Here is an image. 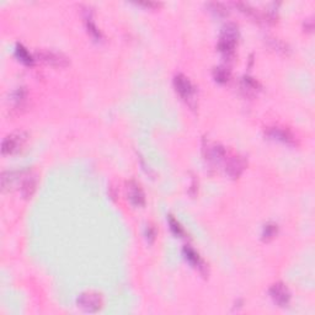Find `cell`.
<instances>
[{"instance_id":"cell-4","label":"cell","mask_w":315,"mask_h":315,"mask_svg":"<svg viewBox=\"0 0 315 315\" xmlns=\"http://www.w3.org/2000/svg\"><path fill=\"white\" fill-rule=\"evenodd\" d=\"M27 134L25 132H14L9 136L5 137L3 139L2 143V153L4 155H10L16 153L21 146L24 145V143L26 142Z\"/></svg>"},{"instance_id":"cell-8","label":"cell","mask_w":315,"mask_h":315,"mask_svg":"<svg viewBox=\"0 0 315 315\" xmlns=\"http://www.w3.org/2000/svg\"><path fill=\"white\" fill-rule=\"evenodd\" d=\"M37 57L42 62L50 64V66L58 67V68H63L69 64L68 58L63 56L62 53H58V52L53 51H41L37 52Z\"/></svg>"},{"instance_id":"cell-10","label":"cell","mask_w":315,"mask_h":315,"mask_svg":"<svg viewBox=\"0 0 315 315\" xmlns=\"http://www.w3.org/2000/svg\"><path fill=\"white\" fill-rule=\"evenodd\" d=\"M266 136L270 137L271 139L277 140V142L284 143V144L295 143V136L282 127H268L266 130Z\"/></svg>"},{"instance_id":"cell-15","label":"cell","mask_w":315,"mask_h":315,"mask_svg":"<svg viewBox=\"0 0 315 315\" xmlns=\"http://www.w3.org/2000/svg\"><path fill=\"white\" fill-rule=\"evenodd\" d=\"M213 78H215L216 81L224 84L230 79V70L227 67H217V68L213 69Z\"/></svg>"},{"instance_id":"cell-9","label":"cell","mask_w":315,"mask_h":315,"mask_svg":"<svg viewBox=\"0 0 315 315\" xmlns=\"http://www.w3.org/2000/svg\"><path fill=\"white\" fill-rule=\"evenodd\" d=\"M246 166V161L243 157H239V155H234V157H230L227 160V164H225V173L229 177L232 179H237L241 175L244 169Z\"/></svg>"},{"instance_id":"cell-3","label":"cell","mask_w":315,"mask_h":315,"mask_svg":"<svg viewBox=\"0 0 315 315\" xmlns=\"http://www.w3.org/2000/svg\"><path fill=\"white\" fill-rule=\"evenodd\" d=\"M174 87L180 96L191 105V100H194L196 94V88L187 76L181 74V73L176 74L174 76Z\"/></svg>"},{"instance_id":"cell-22","label":"cell","mask_w":315,"mask_h":315,"mask_svg":"<svg viewBox=\"0 0 315 315\" xmlns=\"http://www.w3.org/2000/svg\"><path fill=\"white\" fill-rule=\"evenodd\" d=\"M155 235H157V230H155V228L153 227V225H146V228H145L146 240H148L149 243H153L155 239Z\"/></svg>"},{"instance_id":"cell-11","label":"cell","mask_w":315,"mask_h":315,"mask_svg":"<svg viewBox=\"0 0 315 315\" xmlns=\"http://www.w3.org/2000/svg\"><path fill=\"white\" fill-rule=\"evenodd\" d=\"M37 185H38V176L36 175V174L30 173L29 175L24 177L23 182H21L20 186V191L23 197L31 198L33 194H35L36 188H37Z\"/></svg>"},{"instance_id":"cell-6","label":"cell","mask_w":315,"mask_h":315,"mask_svg":"<svg viewBox=\"0 0 315 315\" xmlns=\"http://www.w3.org/2000/svg\"><path fill=\"white\" fill-rule=\"evenodd\" d=\"M225 154L227 152L223 145L218 143H211L208 140L206 142V139L203 140V155L209 164H218L223 158H225Z\"/></svg>"},{"instance_id":"cell-13","label":"cell","mask_w":315,"mask_h":315,"mask_svg":"<svg viewBox=\"0 0 315 315\" xmlns=\"http://www.w3.org/2000/svg\"><path fill=\"white\" fill-rule=\"evenodd\" d=\"M23 175V173L19 171H4L2 174V187L3 191L11 190L19 181V177Z\"/></svg>"},{"instance_id":"cell-19","label":"cell","mask_w":315,"mask_h":315,"mask_svg":"<svg viewBox=\"0 0 315 315\" xmlns=\"http://www.w3.org/2000/svg\"><path fill=\"white\" fill-rule=\"evenodd\" d=\"M208 8L219 16H225L228 14V9L221 3H211V4H208Z\"/></svg>"},{"instance_id":"cell-21","label":"cell","mask_w":315,"mask_h":315,"mask_svg":"<svg viewBox=\"0 0 315 315\" xmlns=\"http://www.w3.org/2000/svg\"><path fill=\"white\" fill-rule=\"evenodd\" d=\"M87 26H88V31L95 39H101V32L97 30V27L95 24L91 21V19H87Z\"/></svg>"},{"instance_id":"cell-14","label":"cell","mask_w":315,"mask_h":315,"mask_svg":"<svg viewBox=\"0 0 315 315\" xmlns=\"http://www.w3.org/2000/svg\"><path fill=\"white\" fill-rule=\"evenodd\" d=\"M15 56H16V58L20 60V62L26 64V66H32L33 62H35L32 54L20 44H17L16 48H15Z\"/></svg>"},{"instance_id":"cell-17","label":"cell","mask_w":315,"mask_h":315,"mask_svg":"<svg viewBox=\"0 0 315 315\" xmlns=\"http://www.w3.org/2000/svg\"><path fill=\"white\" fill-rule=\"evenodd\" d=\"M241 88L244 90L250 91V93H255L259 89V82L251 78V76H244L243 80H241Z\"/></svg>"},{"instance_id":"cell-16","label":"cell","mask_w":315,"mask_h":315,"mask_svg":"<svg viewBox=\"0 0 315 315\" xmlns=\"http://www.w3.org/2000/svg\"><path fill=\"white\" fill-rule=\"evenodd\" d=\"M167 222H169L170 229H171V232H173V234H175L176 237H180V238L185 237V230H183L181 224H180V223L177 222L173 216H167Z\"/></svg>"},{"instance_id":"cell-5","label":"cell","mask_w":315,"mask_h":315,"mask_svg":"<svg viewBox=\"0 0 315 315\" xmlns=\"http://www.w3.org/2000/svg\"><path fill=\"white\" fill-rule=\"evenodd\" d=\"M268 295H270L272 302L281 308L288 307L290 302V292L287 288L286 284L277 282L274 283L268 289Z\"/></svg>"},{"instance_id":"cell-12","label":"cell","mask_w":315,"mask_h":315,"mask_svg":"<svg viewBox=\"0 0 315 315\" xmlns=\"http://www.w3.org/2000/svg\"><path fill=\"white\" fill-rule=\"evenodd\" d=\"M183 256H185V259L187 260V261L194 266V267L198 268V270L204 274V271H206V265H204L203 260L201 259V256L198 255V254L196 253L191 246L183 247Z\"/></svg>"},{"instance_id":"cell-20","label":"cell","mask_w":315,"mask_h":315,"mask_svg":"<svg viewBox=\"0 0 315 315\" xmlns=\"http://www.w3.org/2000/svg\"><path fill=\"white\" fill-rule=\"evenodd\" d=\"M11 96H13V101H14V102L16 103V105H20L21 102H24V100H25V97H26V90H25V88H19V89H16V90L14 91Z\"/></svg>"},{"instance_id":"cell-7","label":"cell","mask_w":315,"mask_h":315,"mask_svg":"<svg viewBox=\"0 0 315 315\" xmlns=\"http://www.w3.org/2000/svg\"><path fill=\"white\" fill-rule=\"evenodd\" d=\"M127 198L134 207H143L145 204V195L138 182L134 180L127 182Z\"/></svg>"},{"instance_id":"cell-2","label":"cell","mask_w":315,"mask_h":315,"mask_svg":"<svg viewBox=\"0 0 315 315\" xmlns=\"http://www.w3.org/2000/svg\"><path fill=\"white\" fill-rule=\"evenodd\" d=\"M78 307L87 313H97L103 307L102 297L99 293L85 292L81 293L76 299Z\"/></svg>"},{"instance_id":"cell-18","label":"cell","mask_w":315,"mask_h":315,"mask_svg":"<svg viewBox=\"0 0 315 315\" xmlns=\"http://www.w3.org/2000/svg\"><path fill=\"white\" fill-rule=\"evenodd\" d=\"M277 234V225L275 224H266L262 229V239L270 240Z\"/></svg>"},{"instance_id":"cell-1","label":"cell","mask_w":315,"mask_h":315,"mask_svg":"<svg viewBox=\"0 0 315 315\" xmlns=\"http://www.w3.org/2000/svg\"><path fill=\"white\" fill-rule=\"evenodd\" d=\"M238 39H239V30L234 23H229L223 27L217 47L225 59H232L234 57Z\"/></svg>"}]
</instances>
